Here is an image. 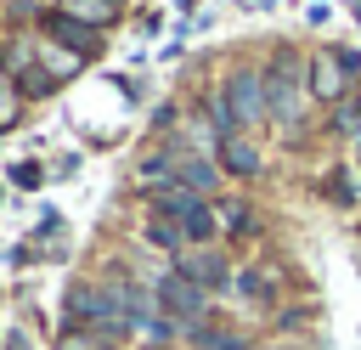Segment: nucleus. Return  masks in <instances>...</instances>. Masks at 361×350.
<instances>
[{
  "mask_svg": "<svg viewBox=\"0 0 361 350\" xmlns=\"http://www.w3.org/2000/svg\"><path fill=\"white\" fill-rule=\"evenodd\" d=\"M305 102H310V68L293 51H276L271 68H265V107H271V119L276 124H299Z\"/></svg>",
  "mask_w": 361,
  "mask_h": 350,
  "instance_id": "obj_1",
  "label": "nucleus"
},
{
  "mask_svg": "<svg viewBox=\"0 0 361 350\" xmlns=\"http://www.w3.org/2000/svg\"><path fill=\"white\" fill-rule=\"evenodd\" d=\"M68 327H90V333H102V339L135 333L130 316H124V305L107 294V282H73V288H68Z\"/></svg>",
  "mask_w": 361,
  "mask_h": 350,
  "instance_id": "obj_2",
  "label": "nucleus"
},
{
  "mask_svg": "<svg viewBox=\"0 0 361 350\" xmlns=\"http://www.w3.org/2000/svg\"><path fill=\"white\" fill-rule=\"evenodd\" d=\"M39 34H45L51 45H62V51H73V56H96V51H102V40H96V28H90V23H79V17H68L62 6L39 17Z\"/></svg>",
  "mask_w": 361,
  "mask_h": 350,
  "instance_id": "obj_3",
  "label": "nucleus"
},
{
  "mask_svg": "<svg viewBox=\"0 0 361 350\" xmlns=\"http://www.w3.org/2000/svg\"><path fill=\"white\" fill-rule=\"evenodd\" d=\"M220 102H226V113H231L237 124L265 119V113H271V107H265V73H231L226 90H220Z\"/></svg>",
  "mask_w": 361,
  "mask_h": 350,
  "instance_id": "obj_4",
  "label": "nucleus"
},
{
  "mask_svg": "<svg viewBox=\"0 0 361 350\" xmlns=\"http://www.w3.org/2000/svg\"><path fill=\"white\" fill-rule=\"evenodd\" d=\"M152 299H158V310H169L175 322H192V316H203V310H209V294H203L197 282H186L180 271H169V277H158V288H152Z\"/></svg>",
  "mask_w": 361,
  "mask_h": 350,
  "instance_id": "obj_5",
  "label": "nucleus"
},
{
  "mask_svg": "<svg viewBox=\"0 0 361 350\" xmlns=\"http://www.w3.org/2000/svg\"><path fill=\"white\" fill-rule=\"evenodd\" d=\"M175 271H180L186 282H197L203 294H214V288L237 282V277L226 271V260H220V254H209V248H186V254H175Z\"/></svg>",
  "mask_w": 361,
  "mask_h": 350,
  "instance_id": "obj_6",
  "label": "nucleus"
},
{
  "mask_svg": "<svg viewBox=\"0 0 361 350\" xmlns=\"http://www.w3.org/2000/svg\"><path fill=\"white\" fill-rule=\"evenodd\" d=\"M344 79H350V73H344L338 51H316V56H310V96H322V102H333V107H338V102H344V90H350Z\"/></svg>",
  "mask_w": 361,
  "mask_h": 350,
  "instance_id": "obj_7",
  "label": "nucleus"
},
{
  "mask_svg": "<svg viewBox=\"0 0 361 350\" xmlns=\"http://www.w3.org/2000/svg\"><path fill=\"white\" fill-rule=\"evenodd\" d=\"M237 294L243 299H276L282 294V265H248V271H237Z\"/></svg>",
  "mask_w": 361,
  "mask_h": 350,
  "instance_id": "obj_8",
  "label": "nucleus"
},
{
  "mask_svg": "<svg viewBox=\"0 0 361 350\" xmlns=\"http://www.w3.org/2000/svg\"><path fill=\"white\" fill-rule=\"evenodd\" d=\"M220 169L226 175H259V147L248 135H226L220 141Z\"/></svg>",
  "mask_w": 361,
  "mask_h": 350,
  "instance_id": "obj_9",
  "label": "nucleus"
},
{
  "mask_svg": "<svg viewBox=\"0 0 361 350\" xmlns=\"http://www.w3.org/2000/svg\"><path fill=\"white\" fill-rule=\"evenodd\" d=\"M147 203H152V215H169V220H186V215H192V209H197L203 198H197L192 186H180V181H175V186H158V192H147Z\"/></svg>",
  "mask_w": 361,
  "mask_h": 350,
  "instance_id": "obj_10",
  "label": "nucleus"
},
{
  "mask_svg": "<svg viewBox=\"0 0 361 350\" xmlns=\"http://www.w3.org/2000/svg\"><path fill=\"white\" fill-rule=\"evenodd\" d=\"M79 62H85V56H73V51H62V45H51V40H39V68H45L56 85H62L68 73H79Z\"/></svg>",
  "mask_w": 361,
  "mask_h": 350,
  "instance_id": "obj_11",
  "label": "nucleus"
},
{
  "mask_svg": "<svg viewBox=\"0 0 361 350\" xmlns=\"http://www.w3.org/2000/svg\"><path fill=\"white\" fill-rule=\"evenodd\" d=\"M147 237H152L158 248H169V254H186V226L169 220V215H152V220H147Z\"/></svg>",
  "mask_w": 361,
  "mask_h": 350,
  "instance_id": "obj_12",
  "label": "nucleus"
},
{
  "mask_svg": "<svg viewBox=\"0 0 361 350\" xmlns=\"http://www.w3.org/2000/svg\"><path fill=\"white\" fill-rule=\"evenodd\" d=\"M62 11L79 17V23H90V28H102V23L118 17V0H62Z\"/></svg>",
  "mask_w": 361,
  "mask_h": 350,
  "instance_id": "obj_13",
  "label": "nucleus"
},
{
  "mask_svg": "<svg viewBox=\"0 0 361 350\" xmlns=\"http://www.w3.org/2000/svg\"><path fill=\"white\" fill-rule=\"evenodd\" d=\"M214 181H220V169L209 158H180V186H192L203 198V192H214Z\"/></svg>",
  "mask_w": 361,
  "mask_h": 350,
  "instance_id": "obj_14",
  "label": "nucleus"
},
{
  "mask_svg": "<svg viewBox=\"0 0 361 350\" xmlns=\"http://www.w3.org/2000/svg\"><path fill=\"white\" fill-rule=\"evenodd\" d=\"M214 220H220L226 231H237V237H248V231L259 226V220H254V209H248V203H237V198H231V203H214Z\"/></svg>",
  "mask_w": 361,
  "mask_h": 350,
  "instance_id": "obj_15",
  "label": "nucleus"
},
{
  "mask_svg": "<svg viewBox=\"0 0 361 350\" xmlns=\"http://www.w3.org/2000/svg\"><path fill=\"white\" fill-rule=\"evenodd\" d=\"M23 119V90H17V79L0 68V130H11Z\"/></svg>",
  "mask_w": 361,
  "mask_h": 350,
  "instance_id": "obj_16",
  "label": "nucleus"
},
{
  "mask_svg": "<svg viewBox=\"0 0 361 350\" xmlns=\"http://www.w3.org/2000/svg\"><path fill=\"white\" fill-rule=\"evenodd\" d=\"M180 226H186V243H209V237H214V226H220V220H214V203H197Z\"/></svg>",
  "mask_w": 361,
  "mask_h": 350,
  "instance_id": "obj_17",
  "label": "nucleus"
},
{
  "mask_svg": "<svg viewBox=\"0 0 361 350\" xmlns=\"http://www.w3.org/2000/svg\"><path fill=\"white\" fill-rule=\"evenodd\" d=\"M327 130H344V135H361V96H344L333 107V124Z\"/></svg>",
  "mask_w": 361,
  "mask_h": 350,
  "instance_id": "obj_18",
  "label": "nucleus"
},
{
  "mask_svg": "<svg viewBox=\"0 0 361 350\" xmlns=\"http://www.w3.org/2000/svg\"><path fill=\"white\" fill-rule=\"evenodd\" d=\"M113 339H102V333H90V327H62V339H56V350H107Z\"/></svg>",
  "mask_w": 361,
  "mask_h": 350,
  "instance_id": "obj_19",
  "label": "nucleus"
},
{
  "mask_svg": "<svg viewBox=\"0 0 361 350\" xmlns=\"http://www.w3.org/2000/svg\"><path fill=\"white\" fill-rule=\"evenodd\" d=\"M17 90H23V96H51V90H56V79H51V73H45V68L34 62V68H28L23 79H17Z\"/></svg>",
  "mask_w": 361,
  "mask_h": 350,
  "instance_id": "obj_20",
  "label": "nucleus"
},
{
  "mask_svg": "<svg viewBox=\"0 0 361 350\" xmlns=\"http://www.w3.org/2000/svg\"><path fill=\"white\" fill-rule=\"evenodd\" d=\"M197 350H248L237 333H220V327H197Z\"/></svg>",
  "mask_w": 361,
  "mask_h": 350,
  "instance_id": "obj_21",
  "label": "nucleus"
},
{
  "mask_svg": "<svg viewBox=\"0 0 361 350\" xmlns=\"http://www.w3.org/2000/svg\"><path fill=\"white\" fill-rule=\"evenodd\" d=\"M327 175H333V181H327V198H333V203H350V198H355V181H344L350 169H327Z\"/></svg>",
  "mask_w": 361,
  "mask_h": 350,
  "instance_id": "obj_22",
  "label": "nucleus"
},
{
  "mask_svg": "<svg viewBox=\"0 0 361 350\" xmlns=\"http://www.w3.org/2000/svg\"><path fill=\"white\" fill-rule=\"evenodd\" d=\"M11 181H17V186H39V181H45V169H39V164H17V169H11Z\"/></svg>",
  "mask_w": 361,
  "mask_h": 350,
  "instance_id": "obj_23",
  "label": "nucleus"
},
{
  "mask_svg": "<svg viewBox=\"0 0 361 350\" xmlns=\"http://www.w3.org/2000/svg\"><path fill=\"white\" fill-rule=\"evenodd\" d=\"M147 350H169V344H147Z\"/></svg>",
  "mask_w": 361,
  "mask_h": 350,
  "instance_id": "obj_24",
  "label": "nucleus"
}]
</instances>
